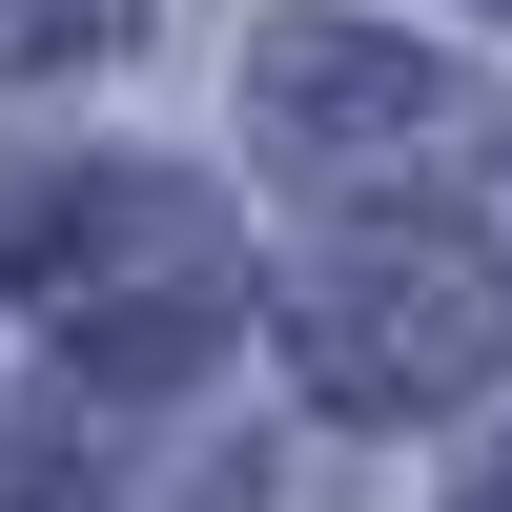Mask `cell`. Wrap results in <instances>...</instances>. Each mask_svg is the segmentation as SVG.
I'll use <instances>...</instances> for the list:
<instances>
[{"label": "cell", "mask_w": 512, "mask_h": 512, "mask_svg": "<svg viewBox=\"0 0 512 512\" xmlns=\"http://www.w3.org/2000/svg\"><path fill=\"white\" fill-rule=\"evenodd\" d=\"M512 369V267L472 226H349L308 267V390L328 410H451Z\"/></svg>", "instance_id": "6da1fadb"}, {"label": "cell", "mask_w": 512, "mask_h": 512, "mask_svg": "<svg viewBox=\"0 0 512 512\" xmlns=\"http://www.w3.org/2000/svg\"><path fill=\"white\" fill-rule=\"evenodd\" d=\"M226 308H246V287H226V226H205L185 185H82V226L41 246V328L103 349V369H185Z\"/></svg>", "instance_id": "7a4b0ae2"}, {"label": "cell", "mask_w": 512, "mask_h": 512, "mask_svg": "<svg viewBox=\"0 0 512 512\" xmlns=\"http://www.w3.org/2000/svg\"><path fill=\"white\" fill-rule=\"evenodd\" d=\"M246 82H267V123H287V144H308V164H390V144H472V82H451V62H410V41H267V62H246Z\"/></svg>", "instance_id": "3957f363"}, {"label": "cell", "mask_w": 512, "mask_h": 512, "mask_svg": "<svg viewBox=\"0 0 512 512\" xmlns=\"http://www.w3.org/2000/svg\"><path fill=\"white\" fill-rule=\"evenodd\" d=\"M144 0H0V62H103Z\"/></svg>", "instance_id": "277c9868"}, {"label": "cell", "mask_w": 512, "mask_h": 512, "mask_svg": "<svg viewBox=\"0 0 512 512\" xmlns=\"http://www.w3.org/2000/svg\"><path fill=\"white\" fill-rule=\"evenodd\" d=\"M472 512H512V472H492V492H472Z\"/></svg>", "instance_id": "5b68a950"}]
</instances>
